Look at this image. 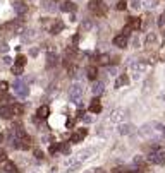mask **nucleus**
Listing matches in <instances>:
<instances>
[{
  "instance_id": "nucleus-11",
  "label": "nucleus",
  "mask_w": 165,
  "mask_h": 173,
  "mask_svg": "<svg viewBox=\"0 0 165 173\" xmlns=\"http://www.w3.org/2000/svg\"><path fill=\"white\" fill-rule=\"evenodd\" d=\"M127 36H124V34H119V36H115L114 38V45L115 46H119V48H126L127 46Z\"/></svg>"
},
{
  "instance_id": "nucleus-4",
  "label": "nucleus",
  "mask_w": 165,
  "mask_h": 173,
  "mask_svg": "<svg viewBox=\"0 0 165 173\" xmlns=\"http://www.w3.org/2000/svg\"><path fill=\"white\" fill-rule=\"evenodd\" d=\"M12 117H16L14 103L12 105H2L0 106V118H12Z\"/></svg>"
},
{
  "instance_id": "nucleus-10",
  "label": "nucleus",
  "mask_w": 165,
  "mask_h": 173,
  "mask_svg": "<svg viewBox=\"0 0 165 173\" xmlns=\"http://www.w3.org/2000/svg\"><path fill=\"white\" fill-rule=\"evenodd\" d=\"M62 29H64V22H62V21H52V26H50L48 31L52 34H58Z\"/></svg>"
},
{
  "instance_id": "nucleus-31",
  "label": "nucleus",
  "mask_w": 165,
  "mask_h": 173,
  "mask_svg": "<svg viewBox=\"0 0 165 173\" xmlns=\"http://www.w3.org/2000/svg\"><path fill=\"white\" fill-rule=\"evenodd\" d=\"M2 140H4V135H2V134H0V142H2Z\"/></svg>"
},
{
  "instance_id": "nucleus-24",
  "label": "nucleus",
  "mask_w": 165,
  "mask_h": 173,
  "mask_svg": "<svg viewBox=\"0 0 165 173\" xmlns=\"http://www.w3.org/2000/svg\"><path fill=\"white\" fill-rule=\"evenodd\" d=\"M157 24L160 26V28H164V26H165V12H164V14H162L160 17H158V22H157Z\"/></svg>"
},
{
  "instance_id": "nucleus-2",
  "label": "nucleus",
  "mask_w": 165,
  "mask_h": 173,
  "mask_svg": "<svg viewBox=\"0 0 165 173\" xmlns=\"http://www.w3.org/2000/svg\"><path fill=\"white\" fill-rule=\"evenodd\" d=\"M81 98H82V86L81 84H72L69 88V99L72 103H81Z\"/></svg>"
},
{
  "instance_id": "nucleus-30",
  "label": "nucleus",
  "mask_w": 165,
  "mask_h": 173,
  "mask_svg": "<svg viewBox=\"0 0 165 173\" xmlns=\"http://www.w3.org/2000/svg\"><path fill=\"white\" fill-rule=\"evenodd\" d=\"M29 53H31V57H36V55H38V48H31Z\"/></svg>"
},
{
  "instance_id": "nucleus-25",
  "label": "nucleus",
  "mask_w": 165,
  "mask_h": 173,
  "mask_svg": "<svg viewBox=\"0 0 165 173\" xmlns=\"http://www.w3.org/2000/svg\"><path fill=\"white\" fill-rule=\"evenodd\" d=\"M4 161H7V153L4 149H0V163H4Z\"/></svg>"
},
{
  "instance_id": "nucleus-12",
  "label": "nucleus",
  "mask_w": 165,
  "mask_h": 173,
  "mask_svg": "<svg viewBox=\"0 0 165 173\" xmlns=\"http://www.w3.org/2000/svg\"><path fill=\"white\" fill-rule=\"evenodd\" d=\"M103 89H105V84L101 83V81H93V88H91V91L95 93V96H100V94L103 93Z\"/></svg>"
},
{
  "instance_id": "nucleus-18",
  "label": "nucleus",
  "mask_w": 165,
  "mask_h": 173,
  "mask_svg": "<svg viewBox=\"0 0 165 173\" xmlns=\"http://www.w3.org/2000/svg\"><path fill=\"white\" fill-rule=\"evenodd\" d=\"M14 7H16L17 14H24V12H26V5L23 4V2H16V4H14Z\"/></svg>"
},
{
  "instance_id": "nucleus-17",
  "label": "nucleus",
  "mask_w": 165,
  "mask_h": 173,
  "mask_svg": "<svg viewBox=\"0 0 165 173\" xmlns=\"http://www.w3.org/2000/svg\"><path fill=\"white\" fill-rule=\"evenodd\" d=\"M96 64H98V65H108V64H110V55H108V53L98 55V57H96Z\"/></svg>"
},
{
  "instance_id": "nucleus-28",
  "label": "nucleus",
  "mask_w": 165,
  "mask_h": 173,
  "mask_svg": "<svg viewBox=\"0 0 165 173\" xmlns=\"http://www.w3.org/2000/svg\"><path fill=\"white\" fill-rule=\"evenodd\" d=\"M60 153L67 154V153H69V144H60Z\"/></svg>"
},
{
  "instance_id": "nucleus-9",
  "label": "nucleus",
  "mask_w": 165,
  "mask_h": 173,
  "mask_svg": "<svg viewBox=\"0 0 165 173\" xmlns=\"http://www.w3.org/2000/svg\"><path fill=\"white\" fill-rule=\"evenodd\" d=\"M90 111H91V113H100V111H101V103H100V98H98V96L91 99V103H90Z\"/></svg>"
},
{
  "instance_id": "nucleus-29",
  "label": "nucleus",
  "mask_w": 165,
  "mask_h": 173,
  "mask_svg": "<svg viewBox=\"0 0 165 173\" xmlns=\"http://www.w3.org/2000/svg\"><path fill=\"white\" fill-rule=\"evenodd\" d=\"M34 156L38 158V159H43V153H41L40 149H36V151H34Z\"/></svg>"
},
{
  "instance_id": "nucleus-14",
  "label": "nucleus",
  "mask_w": 165,
  "mask_h": 173,
  "mask_svg": "<svg viewBox=\"0 0 165 173\" xmlns=\"http://www.w3.org/2000/svg\"><path fill=\"white\" fill-rule=\"evenodd\" d=\"M86 75H88L90 81H96V77H98V69L95 65H90L86 69Z\"/></svg>"
},
{
  "instance_id": "nucleus-16",
  "label": "nucleus",
  "mask_w": 165,
  "mask_h": 173,
  "mask_svg": "<svg viewBox=\"0 0 165 173\" xmlns=\"http://www.w3.org/2000/svg\"><path fill=\"white\" fill-rule=\"evenodd\" d=\"M129 84V77L126 74H120L119 77H117V81H115V88H122V86H127Z\"/></svg>"
},
{
  "instance_id": "nucleus-1",
  "label": "nucleus",
  "mask_w": 165,
  "mask_h": 173,
  "mask_svg": "<svg viewBox=\"0 0 165 173\" xmlns=\"http://www.w3.org/2000/svg\"><path fill=\"white\" fill-rule=\"evenodd\" d=\"M148 161L151 165H164L165 163V149L155 144L148 153Z\"/></svg>"
},
{
  "instance_id": "nucleus-15",
  "label": "nucleus",
  "mask_w": 165,
  "mask_h": 173,
  "mask_svg": "<svg viewBox=\"0 0 165 173\" xmlns=\"http://www.w3.org/2000/svg\"><path fill=\"white\" fill-rule=\"evenodd\" d=\"M4 172L5 173H19V170H17V166L12 163V161H4Z\"/></svg>"
},
{
  "instance_id": "nucleus-8",
  "label": "nucleus",
  "mask_w": 165,
  "mask_h": 173,
  "mask_svg": "<svg viewBox=\"0 0 165 173\" xmlns=\"http://www.w3.org/2000/svg\"><path fill=\"white\" fill-rule=\"evenodd\" d=\"M57 62H58V58H57V55H55V51H52V50H50L48 53H47V67L52 69V67L57 65Z\"/></svg>"
},
{
  "instance_id": "nucleus-20",
  "label": "nucleus",
  "mask_w": 165,
  "mask_h": 173,
  "mask_svg": "<svg viewBox=\"0 0 165 173\" xmlns=\"http://www.w3.org/2000/svg\"><path fill=\"white\" fill-rule=\"evenodd\" d=\"M126 7H127V2L126 0H119L115 5V10H126Z\"/></svg>"
},
{
  "instance_id": "nucleus-21",
  "label": "nucleus",
  "mask_w": 165,
  "mask_h": 173,
  "mask_svg": "<svg viewBox=\"0 0 165 173\" xmlns=\"http://www.w3.org/2000/svg\"><path fill=\"white\" fill-rule=\"evenodd\" d=\"M131 33H132V28L129 24H126L122 28V33H120V34H124V36H127V38H129V34H131Z\"/></svg>"
},
{
  "instance_id": "nucleus-13",
  "label": "nucleus",
  "mask_w": 165,
  "mask_h": 173,
  "mask_svg": "<svg viewBox=\"0 0 165 173\" xmlns=\"http://www.w3.org/2000/svg\"><path fill=\"white\" fill-rule=\"evenodd\" d=\"M127 24L132 28V31H136V29H141V28H143V24H141V17H129Z\"/></svg>"
},
{
  "instance_id": "nucleus-32",
  "label": "nucleus",
  "mask_w": 165,
  "mask_h": 173,
  "mask_svg": "<svg viewBox=\"0 0 165 173\" xmlns=\"http://www.w3.org/2000/svg\"><path fill=\"white\" fill-rule=\"evenodd\" d=\"M86 173H95V172H86Z\"/></svg>"
},
{
  "instance_id": "nucleus-27",
  "label": "nucleus",
  "mask_w": 165,
  "mask_h": 173,
  "mask_svg": "<svg viewBox=\"0 0 165 173\" xmlns=\"http://www.w3.org/2000/svg\"><path fill=\"white\" fill-rule=\"evenodd\" d=\"M7 89H9V84L5 83V81H0V91H2V93H5Z\"/></svg>"
},
{
  "instance_id": "nucleus-22",
  "label": "nucleus",
  "mask_w": 165,
  "mask_h": 173,
  "mask_svg": "<svg viewBox=\"0 0 165 173\" xmlns=\"http://www.w3.org/2000/svg\"><path fill=\"white\" fill-rule=\"evenodd\" d=\"M23 69H24V67L14 65V67H12V74H14V75H21V74H23Z\"/></svg>"
},
{
  "instance_id": "nucleus-3",
  "label": "nucleus",
  "mask_w": 165,
  "mask_h": 173,
  "mask_svg": "<svg viewBox=\"0 0 165 173\" xmlns=\"http://www.w3.org/2000/svg\"><path fill=\"white\" fill-rule=\"evenodd\" d=\"M90 10L96 16H105L107 14V5L101 0H91L90 2Z\"/></svg>"
},
{
  "instance_id": "nucleus-26",
  "label": "nucleus",
  "mask_w": 165,
  "mask_h": 173,
  "mask_svg": "<svg viewBox=\"0 0 165 173\" xmlns=\"http://www.w3.org/2000/svg\"><path fill=\"white\" fill-rule=\"evenodd\" d=\"M74 124H76V118H69V120L66 122V127H67V129H72Z\"/></svg>"
},
{
  "instance_id": "nucleus-7",
  "label": "nucleus",
  "mask_w": 165,
  "mask_h": 173,
  "mask_svg": "<svg viewBox=\"0 0 165 173\" xmlns=\"http://www.w3.org/2000/svg\"><path fill=\"white\" fill-rule=\"evenodd\" d=\"M60 10L62 12H76V4L71 2V0H64L60 4Z\"/></svg>"
},
{
  "instance_id": "nucleus-19",
  "label": "nucleus",
  "mask_w": 165,
  "mask_h": 173,
  "mask_svg": "<svg viewBox=\"0 0 165 173\" xmlns=\"http://www.w3.org/2000/svg\"><path fill=\"white\" fill-rule=\"evenodd\" d=\"M26 55H17L16 57V65H21V67H24L26 65Z\"/></svg>"
},
{
  "instance_id": "nucleus-23",
  "label": "nucleus",
  "mask_w": 165,
  "mask_h": 173,
  "mask_svg": "<svg viewBox=\"0 0 165 173\" xmlns=\"http://www.w3.org/2000/svg\"><path fill=\"white\" fill-rule=\"evenodd\" d=\"M58 151H60V144H52L50 146V154H55Z\"/></svg>"
},
{
  "instance_id": "nucleus-6",
  "label": "nucleus",
  "mask_w": 165,
  "mask_h": 173,
  "mask_svg": "<svg viewBox=\"0 0 165 173\" xmlns=\"http://www.w3.org/2000/svg\"><path fill=\"white\" fill-rule=\"evenodd\" d=\"M50 115V108L47 106V105H41L40 108H38V111H36V118L38 120H47Z\"/></svg>"
},
{
  "instance_id": "nucleus-5",
  "label": "nucleus",
  "mask_w": 165,
  "mask_h": 173,
  "mask_svg": "<svg viewBox=\"0 0 165 173\" xmlns=\"http://www.w3.org/2000/svg\"><path fill=\"white\" fill-rule=\"evenodd\" d=\"M86 134H88V130L86 129H77V130L71 135V142L72 144H77V142H81L84 137H86Z\"/></svg>"
}]
</instances>
